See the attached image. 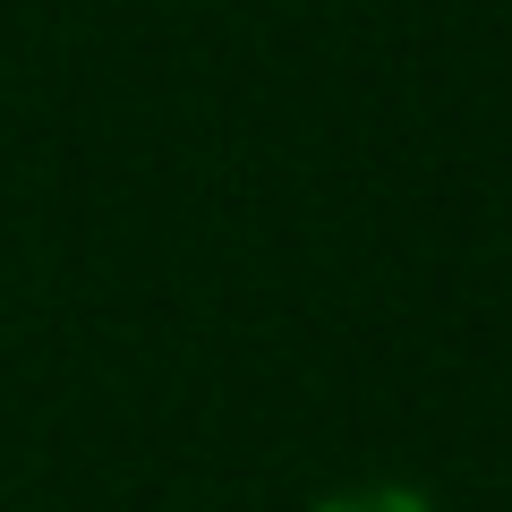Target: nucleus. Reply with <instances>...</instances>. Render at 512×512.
Returning a JSON list of instances; mask_svg holds the SVG:
<instances>
[{"label": "nucleus", "mask_w": 512, "mask_h": 512, "mask_svg": "<svg viewBox=\"0 0 512 512\" xmlns=\"http://www.w3.org/2000/svg\"><path fill=\"white\" fill-rule=\"evenodd\" d=\"M316 512H436L419 487H342V495H325Z\"/></svg>", "instance_id": "1"}]
</instances>
